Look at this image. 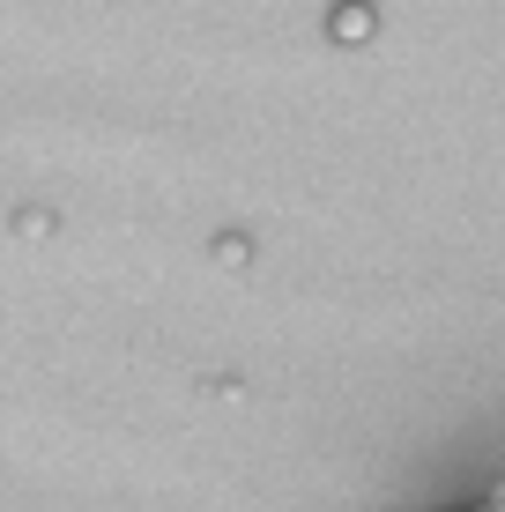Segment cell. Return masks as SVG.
<instances>
[{
	"label": "cell",
	"instance_id": "2",
	"mask_svg": "<svg viewBox=\"0 0 505 512\" xmlns=\"http://www.w3.org/2000/svg\"><path fill=\"white\" fill-rule=\"evenodd\" d=\"M246 260H253V245L238 238V231H223V238H216V268H246Z\"/></svg>",
	"mask_w": 505,
	"mask_h": 512
},
{
	"label": "cell",
	"instance_id": "1",
	"mask_svg": "<svg viewBox=\"0 0 505 512\" xmlns=\"http://www.w3.org/2000/svg\"><path fill=\"white\" fill-rule=\"evenodd\" d=\"M327 30H335L342 45H364V38L379 30V15H372V0H342V8L327 15Z\"/></svg>",
	"mask_w": 505,
	"mask_h": 512
}]
</instances>
